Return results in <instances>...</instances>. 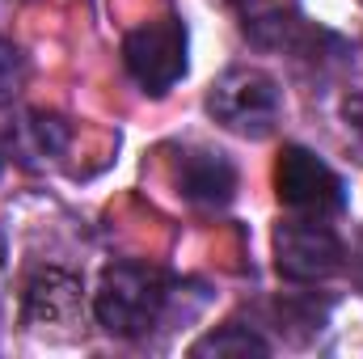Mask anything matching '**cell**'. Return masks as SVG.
I'll list each match as a JSON object with an SVG mask.
<instances>
[{"instance_id": "2", "label": "cell", "mask_w": 363, "mask_h": 359, "mask_svg": "<svg viewBox=\"0 0 363 359\" xmlns=\"http://www.w3.org/2000/svg\"><path fill=\"white\" fill-rule=\"evenodd\" d=\"M207 114L224 131H237L245 140H262L274 131V123L283 114V89L262 68H228L207 89Z\"/></svg>"}, {"instance_id": "11", "label": "cell", "mask_w": 363, "mask_h": 359, "mask_svg": "<svg viewBox=\"0 0 363 359\" xmlns=\"http://www.w3.org/2000/svg\"><path fill=\"white\" fill-rule=\"evenodd\" d=\"M0 270H4V267H0Z\"/></svg>"}, {"instance_id": "9", "label": "cell", "mask_w": 363, "mask_h": 359, "mask_svg": "<svg viewBox=\"0 0 363 359\" xmlns=\"http://www.w3.org/2000/svg\"><path fill=\"white\" fill-rule=\"evenodd\" d=\"M271 347L250 330V326H237V321H228V326H220V330H211V334H203L194 347H190V355H267Z\"/></svg>"}, {"instance_id": "8", "label": "cell", "mask_w": 363, "mask_h": 359, "mask_svg": "<svg viewBox=\"0 0 363 359\" xmlns=\"http://www.w3.org/2000/svg\"><path fill=\"white\" fill-rule=\"evenodd\" d=\"M68 140H72V127H68L60 114H47V110H30V114H21V123L9 131L13 153H17L26 165H47V161L64 157Z\"/></svg>"}, {"instance_id": "4", "label": "cell", "mask_w": 363, "mask_h": 359, "mask_svg": "<svg viewBox=\"0 0 363 359\" xmlns=\"http://www.w3.org/2000/svg\"><path fill=\"white\" fill-rule=\"evenodd\" d=\"M123 64L144 93L152 97L169 93L186 72V26L178 17H157L135 26L123 38Z\"/></svg>"}, {"instance_id": "1", "label": "cell", "mask_w": 363, "mask_h": 359, "mask_svg": "<svg viewBox=\"0 0 363 359\" xmlns=\"http://www.w3.org/2000/svg\"><path fill=\"white\" fill-rule=\"evenodd\" d=\"M169 304V283L157 267L144 263H114L101 275L93 313L106 334L114 338H140L148 334Z\"/></svg>"}, {"instance_id": "6", "label": "cell", "mask_w": 363, "mask_h": 359, "mask_svg": "<svg viewBox=\"0 0 363 359\" xmlns=\"http://www.w3.org/2000/svg\"><path fill=\"white\" fill-rule=\"evenodd\" d=\"M81 317H85V292H81L77 275L47 267L30 279L21 321L34 334H72L81 326Z\"/></svg>"}, {"instance_id": "7", "label": "cell", "mask_w": 363, "mask_h": 359, "mask_svg": "<svg viewBox=\"0 0 363 359\" xmlns=\"http://www.w3.org/2000/svg\"><path fill=\"white\" fill-rule=\"evenodd\" d=\"M169 178L178 186V194L194 207H224L233 194H237V165L216 153V148H178L174 153V165H169Z\"/></svg>"}, {"instance_id": "3", "label": "cell", "mask_w": 363, "mask_h": 359, "mask_svg": "<svg viewBox=\"0 0 363 359\" xmlns=\"http://www.w3.org/2000/svg\"><path fill=\"white\" fill-rule=\"evenodd\" d=\"M274 194L287 211L296 216H313V220H325V216H338L347 207V186L342 178L308 148L300 144H287L274 161Z\"/></svg>"}, {"instance_id": "10", "label": "cell", "mask_w": 363, "mask_h": 359, "mask_svg": "<svg viewBox=\"0 0 363 359\" xmlns=\"http://www.w3.org/2000/svg\"><path fill=\"white\" fill-rule=\"evenodd\" d=\"M26 77H30L26 51L13 38H0V106H9L17 93L26 89Z\"/></svg>"}, {"instance_id": "5", "label": "cell", "mask_w": 363, "mask_h": 359, "mask_svg": "<svg viewBox=\"0 0 363 359\" xmlns=\"http://www.w3.org/2000/svg\"><path fill=\"white\" fill-rule=\"evenodd\" d=\"M342 258L347 254H342V241L334 237V228H325L313 216H300V220H287L274 228V267L291 283L330 279L342 267Z\"/></svg>"}]
</instances>
